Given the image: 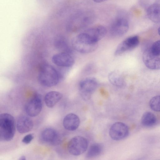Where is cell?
<instances>
[{
	"label": "cell",
	"mask_w": 160,
	"mask_h": 160,
	"mask_svg": "<svg viewBox=\"0 0 160 160\" xmlns=\"http://www.w3.org/2000/svg\"><path fill=\"white\" fill-rule=\"evenodd\" d=\"M109 82L113 85L118 87H122L125 84V81L122 76L118 72L112 71L108 75Z\"/></svg>",
	"instance_id": "18"
},
{
	"label": "cell",
	"mask_w": 160,
	"mask_h": 160,
	"mask_svg": "<svg viewBox=\"0 0 160 160\" xmlns=\"http://www.w3.org/2000/svg\"><path fill=\"white\" fill-rule=\"evenodd\" d=\"M54 42L55 46L57 48L63 49L64 52L69 53L67 42L64 38L58 37L56 38Z\"/></svg>",
	"instance_id": "21"
},
{
	"label": "cell",
	"mask_w": 160,
	"mask_h": 160,
	"mask_svg": "<svg viewBox=\"0 0 160 160\" xmlns=\"http://www.w3.org/2000/svg\"><path fill=\"white\" fill-rule=\"evenodd\" d=\"M97 80L93 77L87 78L82 80L79 84L80 94L83 99H89L98 86Z\"/></svg>",
	"instance_id": "5"
},
{
	"label": "cell",
	"mask_w": 160,
	"mask_h": 160,
	"mask_svg": "<svg viewBox=\"0 0 160 160\" xmlns=\"http://www.w3.org/2000/svg\"><path fill=\"white\" fill-rule=\"evenodd\" d=\"M151 47L144 50L142 55L143 62L145 66L150 69H159L160 57L154 54L151 52Z\"/></svg>",
	"instance_id": "12"
},
{
	"label": "cell",
	"mask_w": 160,
	"mask_h": 160,
	"mask_svg": "<svg viewBox=\"0 0 160 160\" xmlns=\"http://www.w3.org/2000/svg\"><path fill=\"white\" fill-rule=\"evenodd\" d=\"M72 45L75 50L81 53L85 54L94 51L98 47V44L90 43L80 38L78 35L73 39Z\"/></svg>",
	"instance_id": "10"
},
{
	"label": "cell",
	"mask_w": 160,
	"mask_h": 160,
	"mask_svg": "<svg viewBox=\"0 0 160 160\" xmlns=\"http://www.w3.org/2000/svg\"><path fill=\"white\" fill-rule=\"evenodd\" d=\"M158 32L159 35L160 36V27H159L158 29Z\"/></svg>",
	"instance_id": "28"
},
{
	"label": "cell",
	"mask_w": 160,
	"mask_h": 160,
	"mask_svg": "<svg viewBox=\"0 0 160 160\" xmlns=\"http://www.w3.org/2000/svg\"><path fill=\"white\" fill-rule=\"evenodd\" d=\"M26 159V157L24 156H21L19 158V160H25Z\"/></svg>",
	"instance_id": "27"
},
{
	"label": "cell",
	"mask_w": 160,
	"mask_h": 160,
	"mask_svg": "<svg viewBox=\"0 0 160 160\" xmlns=\"http://www.w3.org/2000/svg\"><path fill=\"white\" fill-rule=\"evenodd\" d=\"M106 28L102 25H97L90 28L82 32L91 42L98 43L107 33Z\"/></svg>",
	"instance_id": "11"
},
{
	"label": "cell",
	"mask_w": 160,
	"mask_h": 160,
	"mask_svg": "<svg viewBox=\"0 0 160 160\" xmlns=\"http://www.w3.org/2000/svg\"><path fill=\"white\" fill-rule=\"evenodd\" d=\"M139 43V38L137 35L128 37L122 42L116 48L114 52L116 56L120 55L137 47Z\"/></svg>",
	"instance_id": "9"
},
{
	"label": "cell",
	"mask_w": 160,
	"mask_h": 160,
	"mask_svg": "<svg viewBox=\"0 0 160 160\" xmlns=\"http://www.w3.org/2000/svg\"><path fill=\"white\" fill-rule=\"evenodd\" d=\"M33 126L32 120L27 116H21L18 118L16 127L20 133H24L29 132L32 128Z\"/></svg>",
	"instance_id": "15"
},
{
	"label": "cell",
	"mask_w": 160,
	"mask_h": 160,
	"mask_svg": "<svg viewBox=\"0 0 160 160\" xmlns=\"http://www.w3.org/2000/svg\"><path fill=\"white\" fill-rule=\"evenodd\" d=\"M92 66H93L92 65H88L85 68V72H86V73H89L91 72V71H92L93 69Z\"/></svg>",
	"instance_id": "25"
},
{
	"label": "cell",
	"mask_w": 160,
	"mask_h": 160,
	"mask_svg": "<svg viewBox=\"0 0 160 160\" xmlns=\"http://www.w3.org/2000/svg\"><path fill=\"white\" fill-rule=\"evenodd\" d=\"M147 14L152 22H160V3H154L150 6L147 9Z\"/></svg>",
	"instance_id": "16"
},
{
	"label": "cell",
	"mask_w": 160,
	"mask_h": 160,
	"mask_svg": "<svg viewBox=\"0 0 160 160\" xmlns=\"http://www.w3.org/2000/svg\"><path fill=\"white\" fill-rule=\"evenodd\" d=\"M151 52L154 54L160 55V40H158L153 43L150 48Z\"/></svg>",
	"instance_id": "23"
},
{
	"label": "cell",
	"mask_w": 160,
	"mask_h": 160,
	"mask_svg": "<svg viewBox=\"0 0 160 160\" xmlns=\"http://www.w3.org/2000/svg\"><path fill=\"white\" fill-rule=\"evenodd\" d=\"M63 97L60 92L56 91H51L48 92L44 97V101L46 106L49 108H53Z\"/></svg>",
	"instance_id": "17"
},
{
	"label": "cell",
	"mask_w": 160,
	"mask_h": 160,
	"mask_svg": "<svg viewBox=\"0 0 160 160\" xmlns=\"http://www.w3.org/2000/svg\"><path fill=\"white\" fill-rule=\"evenodd\" d=\"M80 123L79 117L73 113H70L67 114L64 118L63 125L66 130L73 131L78 127Z\"/></svg>",
	"instance_id": "14"
},
{
	"label": "cell",
	"mask_w": 160,
	"mask_h": 160,
	"mask_svg": "<svg viewBox=\"0 0 160 160\" xmlns=\"http://www.w3.org/2000/svg\"><path fill=\"white\" fill-rule=\"evenodd\" d=\"M156 121V118L155 115L150 112H144L141 119L142 124L146 127H151L154 125Z\"/></svg>",
	"instance_id": "19"
},
{
	"label": "cell",
	"mask_w": 160,
	"mask_h": 160,
	"mask_svg": "<svg viewBox=\"0 0 160 160\" xmlns=\"http://www.w3.org/2000/svg\"><path fill=\"white\" fill-rule=\"evenodd\" d=\"M52 61L56 65L68 68L74 63V59L69 53L62 52L54 54L52 58Z\"/></svg>",
	"instance_id": "13"
},
{
	"label": "cell",
	"mask_w": 160,
	"mask_h": 160,
	"mask_svg": "<svg viewBox=\"0 0 160 160\" xmlns=\"http://www.w3.org/2000/svg\"><path fill=\"white\" fill-rule=\"evenodd\" d=\"M102 150V147L100 144L93 143L89 147L86 154V157L88 158L95 157L101 153Z\"/></svg>",
	"instance_id": "20"
},
{
	"label": "cell",
	"mask_w": 160,
	"mask_h": 160,
	"mask_svg": "<svg viewBox=\"0 0 160 160\" xmlns=\"http://www.w3.org/2000/svg\"><path fill=\"white\" fill-rule=\"evenodd\" d=\"M129 23L128 18L125 13H121L116 18L111 25L110 33L115 37L122 36L128 30Z\"/></svg>",
	"instance_id": "3"
},
{
	"label": "cell",
	"mask_w": 160,
	"mask_h": 160,
	"mask_svg": "<svg viewBox=\"0 0 160 160\" xmlns=\"http://www.w3.org/2000/svg\"><path fill=\"white\" fill-rule=\"evenodd\" d=\"M129 133L128 127L124 123L117 122L112 125L109 130L111 138L114 140H120L127 137Z\"/></svg>",
	"instance_id": "7"
},
{
	"label": "cell",
	"mask_w": 160,
	"mask_h": 160,
	"mask_svg": "<svg viewBox=\"0 0 160 160\" xmlns=\"http://www.w3.org/2000/svg\"><path fill=\"white\" fill-rule=\"evenodd\" d=\"M149 105L153 111L160 112V95L153 97L150 101Z\"/></svg>",
	"instance_id": "22"
},
{
	"label": "cell",
	"mask_w": 160,
	"mask_h": 160,
	"mask_svg": "<svg viewBox=\"0 0 160 160\" xmlns=\"http://www.w3.org/2000/svg\"><path fill=\"white\" fill-rule=\"evenodd\" d=\"M34 138V136L32 134H28L25 136L22 139V142L26 144L30 143Z\"/></svg>",
	"instance_id": "24"
},
{
	"label": "cell",
	"mask_w": 160,
	"mask_h": 160,
	"mask_svg": "<svg viewBox=\"0 0 160 160\" xmlns=\"http://www.w3.org/2000/svg\"><path fill=\"white\" fill-rule=\"evenodd\" d=\"M88 140L81 136H76L72 138L68 142V149L72 155L78 156L86 151L88 147Z\"/></svg>",
	"instance_id": "4"
},
{
	"label": "cell",
	"mask_w": 160,
	"mask_h": 160,
	"mask_svg": "<svg viewBox=\"0 0 160 160\" xmlns=\"http://www.w3.org/2000/svg\"><path fill=\"white\" fill-rule=\"evenodd\" d=\"M42 108V101L41 96L35 94L26 104L25 110L27 114L31 117L38 116Z\"/></svg>",
	"instance_id": "8"
},
{
	"label": "cell",
	"mask_w": 160,
	"mask_h": 160,
	"mask_svg": "<svg viewBox=\"0 0 160 160\" xmlns=\"http://www.w3.org/2000/svg\"><path fill=\"white\" fill-rule=\"evenodd\" d=\"M61 76L59 72L52 66L43 65L41 68L38 75L39 82L46 87L56 85L60 81Z\"/></svg>",
	"instance_id": "1"
},
{
	"label": "cell",
	"mask_w": 160,
	"mask_h": 160,
	"mask_svg": "<svg viewBox=\"0 0 160 160\" xmlns=\"http://www.w3.org/2000/svg\"><path fill=\"white\" fill-rule=\"evenodd\" d=\"M40 138L43 144L51 146L58 145L61 140L60 136L58 131L50 128H46L42 131Z\"/></svg>",
	"instance_id": "6"
},
{
	"label": "cell",
	"mask_w": 160,
	"mask_h": 160,
	"mask_svg": "<svg viewBox=\"0 0 160 160\" xmlns=\"http://www.w3.org/2000/svg\"><path fill=\"white\" fill-rule=\"evenodd\" d=\"M94 2L97 3H100L104 2L107 0H93Z\"/></svg>",
	"instance_id": "26"
},
{
	"label": "cell",
	"mask_w": 160,
	"mask_h": 160,
	"mask_svg": "<svg viewBox=\"0 0 160 160\" xmlns=\"http://www.w3.org/2000/svg\"><path fill=\"white\" fill-rule=\"evenodd\" d=\"M16 125L14 117L10 114L3 113L0 115V140L9 141L13 138Z\"/></svg>",
	"instance_id": "2"
}]
</instances>
